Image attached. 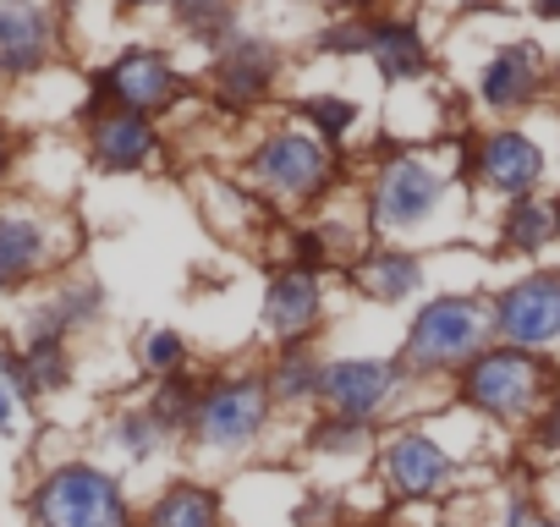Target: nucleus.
Instances as JSON below:
<instances>
[{
	"mask_svg": "<svg viewBox=\"0 0 560 527\" xmlns=\"http://www.w3.org/2000/svg\"><path fill=\"white\" fill-rule=\"evenodd\" d=\"M275 401L264 385V368H209L203 374V396L187 429V450L198 461H242L253 456L269 429H275Z\"/></svg>",
	"mask_w": 560,
	"mask_h": 527,
	"instance_id": "6",
	"label": "nucleus"
},
{
	"mask_svg": "<svg viewBox=\"0 0 560 527\" xmlns=\"http://www.w3.org/2000/svg\"><path fill=\"white\" fill-rule=\"evenodd\" d=\"M555 242H560V198H555Z\"/></svg>",
	"mask_w": 560,
	"mask_h": 527,
	"instance_id": "38",
	"label": "nucleus"
},
{
	"mask_svg": "<svg viewBox=\"0 0 560 527\" xmlns=\"http://www.w3.org/2000/svg\"><path fill=\"white\" fill-rule=\"evenodd\" d=\"M280 72H287V56H280V45L242 28V34H231V39L209 56V72H203V89H198V94L209 99V110L242 121V116H253V110H264V105L275 99Z\"/></svg>",
	"mask_w": 560,
	"mask_h": 527,
	"instance_id": "12",
	"label": "nucleus"
},
{
	"mask_svg": "<svg viewBox=\"0 0 560 527\" xmlns=\"http://www.w3.org/2000/svg\"><path fill=\"white\" fill-rule=\"evenodd\" d=\"M380 17V12H374ZM374 17L369 12H336L325 28H319V56H330V61H352V56H369V34H374Z\"/></svg>",
	"mask_w": 560,
	"mask_h": 527,
	"instance_id": "31",
	"label": "nucleus"
},
{
	"mask_svg": "<svg viewBox=\"0 0 560 527\" xmlns=\"http://www.w3.org/2000/svg\"><path fill=\"white\" fill-rule=\"evenodd\" d=\"M18 363H23V379H28L39 407L78 385V347L72 341H18Z\"/></svg>",
	"mask_w": 560,
	"mask_h": 527,
	"instance_id": "25",
	"label": "nucleus"
},
{
	"mask_svg": "<svg viewBox=\"0 0 560 527\" xmlns=\"http://www.w3.org/2000/svg\"><path fill=\"white\" fill-rule=\"evenodd\" d=\"M555 94V67L544 56L538 39H505L483 56L478 78H472V99L483 116L494 121H516L533 105H544Z\"/></svg>",
	"mask_w": 560,
	"mask_h": 527,
	"instance_id": "14",
	"label": "nucleus"
},
{
	"mask_svg": "<svg viewBox=\"0 0 560 527\" xmlns=\"http://www.w3.org/2000/svg\"><path fill=\"white\" fill-rule=\"evenodd\" d=\"M105 286L83 270H67L56 281H45L39 292L23 297L18 308V325H12V341H83L105 325Z\"/></svg>",
	"mask_w": 560,
	"mask_h": 527,
	"instance_id": "15",
	"label": "nucleus"
},
{
	"mask_svg": "<svg viewBox=\"0 0 560 527\" xmlns=\"http://www.w3.org/2000/svg\"><path fill=\"white\" fill-rule=\"evenodd\" d=\"M198 396H203V374L198 368H187V374H171V379H160V385H149V396H143V407H149V418L182 445L187 440V429H192V412H198Z\"/></svg>",
	"mask_w": 560,
	"mask_h": 527,
	"instance_id": "27",
	"label": "nucleus"
},
{
	"mask_svg": "<svg viewBox=\"0 0 560 527\" xmlns=\"http://www.w3.org/2000/svg\"><path fill=\"white\" fill-rule=\"evenodd\" d=\"M132 527H225V494L209 478L182 472V478L160 483L138 505V522Z\"/></svg>",
	"mask_w": 560,
	"mask_h": 527,
	"instance_id": "21",
	"label": "nucleus"
},
{
	"mask_svg": "<svg viewBox=\"0 0 560 527\" xmlns=\"http://www.w3.org/2000/svg\"><path fill=\"white\" fill-rule=\"evenodd\" d=\"M292 121H303L325 149H347V138H352V127H358V105L347 99V94H303L298 105H292Z\"/></svg>",
	"mask_w": 560,
	"mask_h": 527,
	"instance_id": "29",
	"label": "nucleus"
},
{
	"mask_svg": "<svg viewBox=\"0 0 560 527\" xmlns=\"http://www.w3.org/2000/svg\"><path fill=\"white\" fill-rule=\"evenodd\" d=\"M258 325L275 347H319V330L330 325L325 276L303 270V264H275L258 297Z\"/></svg>",
	"mask_w": 560,
	"mask_h": 527,
	"instance_id": "17",
	"label": "nucleus"
},
{
	"mask_svg": "<svg viewBox=\"0 0 560 527\" xmlns=\"http://www.w3.org/2000/svg\"><path fill=\"white\" fill-rule=\"evenodd\" d=\"M110 12L138 17V12H171V0H110Z\"/></svg>",
	"mask_w": 560,
	"mask_h": 527,
	"instance_id": "35",
	"label": "nucleus"
},
{
	"mask_svg": "<svg viewBox=\"0 0 560 527\" xmlns=\"http://www.w3.org/2000/svg\"><path fill=\"white\" fill-rule=\"evenodd\" d=\"M527 434V450L533 456H544V461H560V390L544 401V412L522 429Z\"/></svg>",
	"mask_w": 560,
	"mask_h": 527,
	"instance_id": "32",
	"label": "nucleus"
},
{
	"mask_svg": "<svg viewBox=\"0 0 560 527\" xmlns=\"http://www.w3.org/2000/svg\"><path fill=\"white\" fill-rule=\"evenodd\" d=\"M462 456L440 440L434 423H396L380 434L374 450V483L390 505H429L456 489Z\"/></svg>",
	"mask_w": 560,
	"mask_h": 527,
	"instance_id": "11",
	"label": "nucleus"
},
{
	"mask_svg": "<svg viewBox=\"0 0 560 527\" xmlns=\"http://www.w3.org/2000/svg\"><path fill=\"white\" fill-rule=\"evenodd\" d=\"M347 281H352L369 303H380V308H401V303L423 297L429 270H423V258H418L412 247H401V242H369L363 258L347 270Z\"/></svg>",
	"mask_w": 560,
	"mask_h": 527,
	"instance_id": "19",
	"label": "nucleus"
},
{
	"mask_svg": "<svg viewBox=\"0 0 560 527\" xmlns=\"http://www.w3.org/2000/svg\"><path fill=\"white\" fill-rule=\"evenodd\" d=\"M319 7H341V0H319Z\"/></svg>",
	"mask_w": 560,
	"mask_h": 527,
	"instance_id": "41",
	"label": "nucleus"
},
{
	"mask_svg": "<svg viewBox=\"0 0 560 527\" xmlns=\"http://www.w3.org/2000/svg\"><path fill=\"white\" fill-rule=\"evenodd\" d=\"M380 434L385 429H369V423H347V418H314L308 434H303V450L308 456H374L380 450Z\"/></svg>",
	"mask_w": 560,
	"mask_h": 527,
	"instance_id": "30",
	"label": "nucleus"
},
{
	"mask_svg": "<svg viewBox=\"0 0 560 527\" xmlns=\"http://www.w3.org/2000/svg\"><path fill=\"white\" fill-rule=\"evenodd\" d=\"M192 94L198 89L176 67L171 50H160V45H121L100 72L83 78V110L78 116H89V110H132V116L160 121V116H176Z\"/></svg>",
	"mask_w": 560,
	"mask_h": 527,
	"instance_id": "8",
	"label": "nucleus"
},
{
	"mask_svg": "<svg viewBox=\"0 0 560 527\" xmlns=\"http://www.w3.org/2000/svg\"><path fill=\"white\" fill-rule=\"evenodd\" d=\"M412 396V374L401 368L396 352H336L325 358V379H319V412L325 418H347V423H369V429H396L401 407Z\"/></svg>",
	"mask_w": 560,
	"mask_h": 527,
	"instance_id": "10",
	"label": "nucleus"
},
{
	"mask_svg": "<svg viewBox=\"0 0 560 527\" xmlns=\"http://www.w3.org/2000/svg\"><path fill=\"white\" fill-rule=\"evenodd\" d=\"M23 516L28 527H132L138 505L121 483V472H110L94 456H56L34 472L28 494H23Z\"/></svg>",
	"mask_w": 560,
	"mask_h": 527,
	"instance_id": "7",
	"label": "nucleus"
},
{
	"mask_svg": "<svg viewBox=\"0 0 560 527\" xmlns=\"http://www.w3.org/2000/svg\"><path fill=\"white\" fill-rule=\"evenodd\" d=\"M544 505L527 494V489H511L505 494V505H500V516H494V527H544Z\"/></svg>",
	"mask_w": 560,
	"mask_h": 527,
	"instance_id": "34",
	"label": "nucleus"
},
{
	"mask_svg": "<svg viewBox=\"0 0 560 527\" xmlns=\"http://www.w3.org/2000/svg\"><path fill=\"white\" fill-rule=\"evenodd\" d=\"M456 187H462L456 165H440L423 149L374 160L363 176V220H369L374 242H412L445 214Z\"/></svg>",
	"mask_w": 560,
	"mask_h": 527,
	"instance_id": "5",
	"label": "nucleus"
},
{
	"mask_svg": "<svg viewBox=\"0 0 560 527\" xmlns=\"http://www.w3.org/2000/svg\"><path fill=\"white\" fill-rule=\"evenodd\" d=\"M78 253H83V225L67 203L23 187L0 198V303L28 297L45 281L78 270Z\"/></svg>",
	"mask_w": 560,
	"mask_h": 527,
	"instance_id": "2",
	"label": "nucleus"
},
{
	"mask_svg": "<svg viewBox=\"0 0 560 527\" xmlns=\"http://www.w3.org/2000/svg\"><path fill=\"white\" fill-rule=\"evenodd\" d=\"M489 314H494V341L505 347H527V352L560 347V270H527L505 281L489 297Z\"/></svg>",
	"mask_w": 560,
	"mask_h": 527,
	"instance_id": "18",
	"label": "nucleus"
},
{
	"mask_svg": "<svg viewBox=\"0 0 560 527\" xmlns=\"http://www.w3.org/2000/svg\"><path fill=\"white\" fill-rule=\"evenodd\" d=\"M533 17L538 23H560V0H533Z\"/></svg>",
	"mask_w": 560,
	"mask_h": 527,
	"instance_id": "37",
	"label": "nucleus"
},
{
	"mask_svg": "<svg viewBox=\"0 0 560 527\" xmlns=\"http://www.w3.org/2000/svg\"><path fill=\"white\" fill-rule=\"evenodd\" d=\"M220 0H171V17H192V12H209Z\"/></svg>",
	"mask_w": 560,
	"mask_h": 527,
	"instance_id": "36",
	"label": "nucleus"
},
{
	"mask_svg": "<svg viewBox=\"0 0 560 527\" xmlns=\"http://www.w3.org/2000/svg\"><path fill=\"white\" fill-rule=\"evenodd\" d=\"M105 445H110L127 467H149V461H160L165 450H176V440L149 418L143 401H127V407H116V412L105 418Z\"/></svg>",
	"mask_w": 560,
	"mask_h": 527,
	"instance_id": "24",
	"label": "nucleus"
},
{
	"mask_svg": "<svg viewBox=\"0 0 560 527\" xmlns=\"http://www.w3.org/2000/svg\"><path fill=\"white\" fill-rule=\"evenodd\" d=\"M369 61L380 72L385 89H407V83H423L429 67H434V45L423 34L418 17H401V12H380L374 17V34H369Z\"/></svg>",
	"mask_w": 560,
	"mask_h": 527,
	"instance_id": "20",
	"label": "nucleus"
},
{
	"mask_svg": "<svg viewBox=\"0 0 560 527\" xmlns=\"http://www.w3.org/2000/svg\"><path fill=\"white\" fill-rule=\"evenodd\" d=\"M555 110H560V78H555Z\"/></svg>",
	"mask_w": 560,
	"mask_h": 527,
	"instance_id": "40",
	"label": "nucleus"
},
{
	"mask_svg": "<svg viewBox=\"0 0 560 527\" xmlns=\"http://www.w3.org/2000/svg\"><path fill=\"white\" fill-rule=\"evenodd\" d=\"M544 527H560V516H555V511H549V516H544Z\"/></svg>",
	"mask_w": 560,
	"mask_h": 527,
	"instance_id": "39",
	"label": "nucleus"
},
{
	"mask_svg": "<svg viewBox=\"0 0 560 527\" xmlns=\"http://www.w3.org/2000/svg\"><path fill=\"white\" fill-rule=\"evenodd\" d=\"M555 390H560V368L549 352L494 341L451 379V407H462L483 429H527Z\"/></svg>",
	"mask_w": 560,
	"mask_h": 527,
	"instance_id": "3",
	"label": "nucleus"
},
{
	"mask_svg": "<svg viewBox=\"0 0 560 527\" xmlns=\"http://www.w3.org/2000/svg\"><path fill=\"white\" fill-rule=\"evenodd\" d=\"M363 527H380V522H363Z\"/></svg>",
	"mask_w": 560,
	"mask_h": 527,
	"instance_id": "42",
	"label": "nucleus"
},
{
	"mask_svg": "<svg viewBox=\"0 0 560 527\" xmlns=\"http://www.w3.org/2000/svg\"><path fill=\"white\" fill-rule=\"evenodd\" d=\"M23 160H28V143H23V132L0 116V198H12L18 187H23Z\"/></svg>",
	"mask_w": 560,
	"mask_h": 527,
	"instance_id": "33",
	"label": "nucleus"
},
{
	"mask_svg": "<svg viewBox=\"0 0 560 527\" xmlns=\"http://www.w3.org/2000/svg\"><path fill=\"white\" fill-rule=\"evenodd\" d=\"M456 181L478 187L500 203L533 198L549 176V149L522 121H494L483 132H456Z\"/></svg>",
	"mask_w": 560,
	"mask_h": 527,
	"instance_id": "9",
	"label": "nucleus"
},
{
	"mask_svg": "<svg viewBox=\"0 0 560 527\" xmlns=\"http://www.w3.org/2000/svg\"><path fill=\"white\" fill-rule=\"evenodd\" d=\"M236 181L264 203V209H319L341 187V154L325 149L303 121H269L236 165Z\"/></svg>",
	"mask_w": 560,
	"mask_h": 527,
	"instance_id": "1",
	"label": "nucleus"
},
{
	"mask_svg": "<svg viewBox=\"0 0 560 527\" xmlns=\"http://www.w3.org/2000/svg\"><path fill=\"white\" fill-rule=\"evenodd\" d=\"M39 418V401L23 379V363H18V341L0 330V445H12L34 429Z\"/></svg>",
	"mask_w": 560,
	"mask_h": 527,
	"instance_id": "26",
	"label": "nucleus"
},
{
	"mask_svg": "<svg viewBox=\"0 0 560 527\" xmlns=\"http://www.w3.org/2000/svg\"><path fill=\"white\" fill-rule=\"evenodd\" d=\"M319 379H325V352L319 347H275L264 363V385L275 412H308L319 407Z\"/></svg>",
	"mask_w": 560,
	"mask_h": 527,
	"instance_id": "22",
	"label": "nucleus"
},
{
	"mask_svg": "<svg viewBox=\"0 0 560 527\" xmlns=\"http://www.w3.org/2000/svg\"><path fill=\"white\" fill-rule=\"evenodd\" d=\"M132 363H138V374H143L149 385H160V379L192 368V347H187V336H182L176 325H149V330L132 341Z\"/></svg>",
	"mask_w": 560,
	"mask_h": 527,
	"instance_id": "28",
	"label": "nucleus"
},
{
	"mask_svg": "<svg viewBox=\"0 0 560 527\" xmlns=\"http://www.w3.org/2000/svg\"><path fill=\"white\" fill-rule=\"evenodd\" d=\"M78 143H83V160L100 176H143V171H154L171 154L165 127L149 121V116H132V110H89V116H78Z\"/></svg>",
	"mask_w": 560,
	"mask_h": 527,
	"instance_id": "16",
	"label": "nucleus"
},
{
	"mask_svg": "<svg viewBox=\"0 0 560 527\" xmlns=\"http://www.w3.org/2000/svg\"><path fill=\"white\" fill-rule=\"evenodd\" d=\"M67 56V7L61 0H0V83L23 89L56 72Z\"/></svg>",
	"mask_w": 560,
	"mask_h": 527,
	"instance_id": "13",
	"label": "nucleus"
},
{
	"mask_svg": "<svg viewBox=\"0 0 560 527\" xmlns=\"http://www.w3.org/2000/svg\"><path fill=\"white\" fill-rule=\"evenodd\" d=\"M483 347H494L489 297L483 292H434L412 308L396 358L412 374V385H434V379L451 385Z\"/></svg>",
	"mask_w": 560,
	"mask_h": 527,
	"instance_id": "4",
	"label": "nucleus"
},
{
	"mask_svg": "<svg viewBox=\"0 0 560 527\" xmlns=\"http://www.w3.org/2000/svg\"><path fill=\"white\" fill-rule=\"evenodd\" d=\"M494 247L505 258H544L555 247V198L533 192V198L505 203L494 220Z\"/></svg>",
	"mask_w": 560,
	"mask_h": 527,
	"instance_id": "23",
	"label": "nucleus"
}]
</instances>
